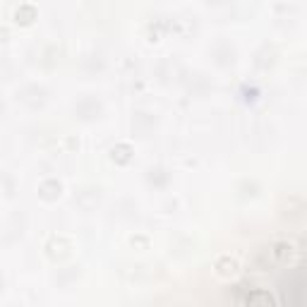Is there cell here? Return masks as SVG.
<instances>
[{
  "label": "cell",
  "instance_id": "6da1fadb",
  "mask_svg": "<svg viewBox=\"0 0 307 307\" xmlns=\"http://www.w3.org/2000/svg\"><path fill=\"white\" fill-rule=\"evenodd\" d=\"M216 271L221 273V276H235V273H238V262H235V259H231V262H223V259H218Z\"/></svg>",
  "mask_w": 307,
  "mask_h": 307
}]
</instances>
